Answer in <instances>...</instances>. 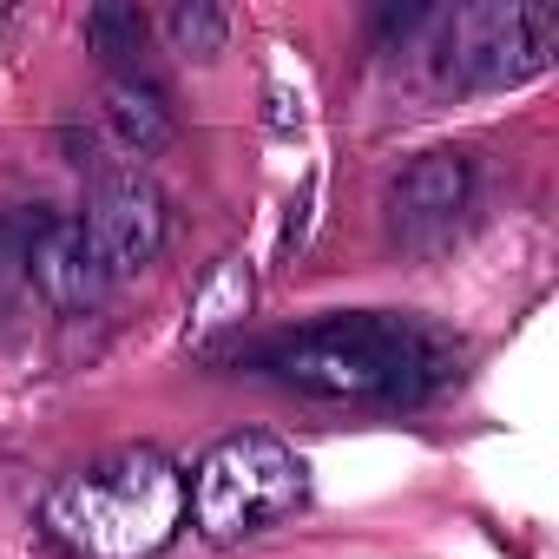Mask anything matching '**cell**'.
Segmentation results:
<instances>
[{
	"label": "cell",
	"mask_w": 559,
	"mask_h": 559,
	"mask_svg": "<svg viewBox=\"0 0 559 559\" xmlns=\"http://www.w3.org/2000/svg\"><path fill=\"white\" fill-rule=\"evenodd\" d=\"M21 270H27V284L40 290V304H53L60 317H86L112 290V276H106L86 224L60 217V211L21 217Z\"/></svg>",
	"instance_id": "52a82bcc"
},
{
	"label": "cell",
	"mask_w": 559,
	"mask_h": 559,
	"mask_svg": "<svg viewBox=\"0 0 559 559\" xmlns=\"http://www.w3.org/2000/svg\"><path fill=\"white\" fill-rule=\"evenodd\" d=\"M80 224H86L106 276H132V270L158 263V250L171 243V198L152 185L145 165H106L93 178V198H86Z\"/></svg>",
	"instance_id": "5b68a950"
},
{
	"label": "cell",
	"mask_w": 559,
	"mask_h": 559,
	"mask_svg": "<svg viewBox=\"0 0 559 559\" xmlns=\"http://www.w3.org/2000/svg\"><path fill=\"white\" fill-rule=\"evenodd\" d=\"M165 40H171V53L178 60H217L224 53V40H230V14L224 8H211V0H171L165 8Z\"/></svg>",
	"instance_id": "9c48e42d"
},
{
	"label": "cell",
	"mask_w": 559,
	"mask_h": 559,
	"mask_svg": "<svg viewBox=\"0 0 559 559\" xmlns=\"http://www.w3.org/2000/svg\"><path fill=\"white\" fill-rule=\"evenodd\" d=\"M40 533L67 559H158L185 533V467L158 448H119L40 500Z\"/></svg>",
	"instance_id": "7a4b0ae2"
},
{
	"label": "cell",
	"mask_w": 559,
	"mask_h": 559,
	"mask_svg": "<svg viewBox=\"0 0 559 559\" xmlns=\"http://www.w3.org/2000/svg\"><path fill=\"white\" fill-rule=\"evenodd\" d=\"M106 139L126 152V158H158L165 145H171V106H165V93L152 86V80H139V73H119L112 86H106Z\"/></svg>",
	"instance_id": "ba28073f"
},
{
	"label": "cell",
	"mask_w": 559,
	"mask_h": 559,
	"mask_svg": "<svg viewBox=\"0 0 559 559\" xmlns=\"http://www.w3.org/2000/svg\"><path fill=\"white\" fill-rule=\"evenodd\" d=\"M250 362L317 402L415 408L461 376V343L402 310H356V317L343 310V317H317L304 330L270 336Z\"/></svg>",
	"instance_id": "6da1fadb"
},
{
	"label": "cell",
	"mask_w": 559,
	"mask_h": 559,
	"mask_svg": "<svg viewBox=\"0 0 559 559\" xmlns=\"http://www.w3.org/2000/svg\"><path fill=\"white\" fill-rule=\"evenodd\" d=\"M310 493V467L276 435H224L185 480V513L211 546H243L284 526Z\"/></svg>",
	"instance_id": "3957f363"
},
{
	"label": "cell",
	"mask_w": 559,
	"mask_h": 559,
	"mask_svg": "<svg viewBox=\"0 0 559 559\" xmlns=\"http://www.w3.org/2000/svg\"><path fill=\"white\" fill-rule=\"evenodd\" d=\"M474 158L467 152H421L415 165H402L389 178V198H382V224L402 250H441L467 211H474Z\"/></svg>",
	"instance_id": "8992f818"
},
{
	"label": "cell",
	"mask_w": 559,
	"mask_h": 559,
	"mask_svg": "<svg viewBox=\"0 0 559 559\" xmlns=\"http://www.w3.org/2000/svg\"><path fill=\"white\" fill-rule=\"evenodd\" d=\"M145 34H152V21H145L139 8H126V0H106V8L86 14V47H93L112 73H126V67L145 53Z\"/></svg>",
	"instance_id": "30bf717a"
},
{
	"label": "cell",
	"mask_w": 559,
	"mask_h": 559,
	"mask_svg": "<svg viewBox=\"0 0 559 559\" xmlns=\"http://www.w3.org/2000/svg\"><path fill=\"white\" fill-rule=\"evenodd\" d=\"M243 310H250V270L230 257V263L211 276V284H204V297L191 304V343H211V336L230 330Z\"/></svg>",
	"instance_id": "8fae6325"
},
{
	"label": "cell",
	"mask_w": 559,
	"mask_h": 559,
	"mask_svg": "<svg viewBox=\"0 0 559 559\" xmlns=\"http://www.w3.org/2000/svg\"><path fill=\"white\" fill-rule=\"evenodd\" d=\"M559 53V8L552 0H474L441 27V80L467 93L526 86Z\"/></svg>",
	"instance_id": "277c9868"
}]
</instances>
